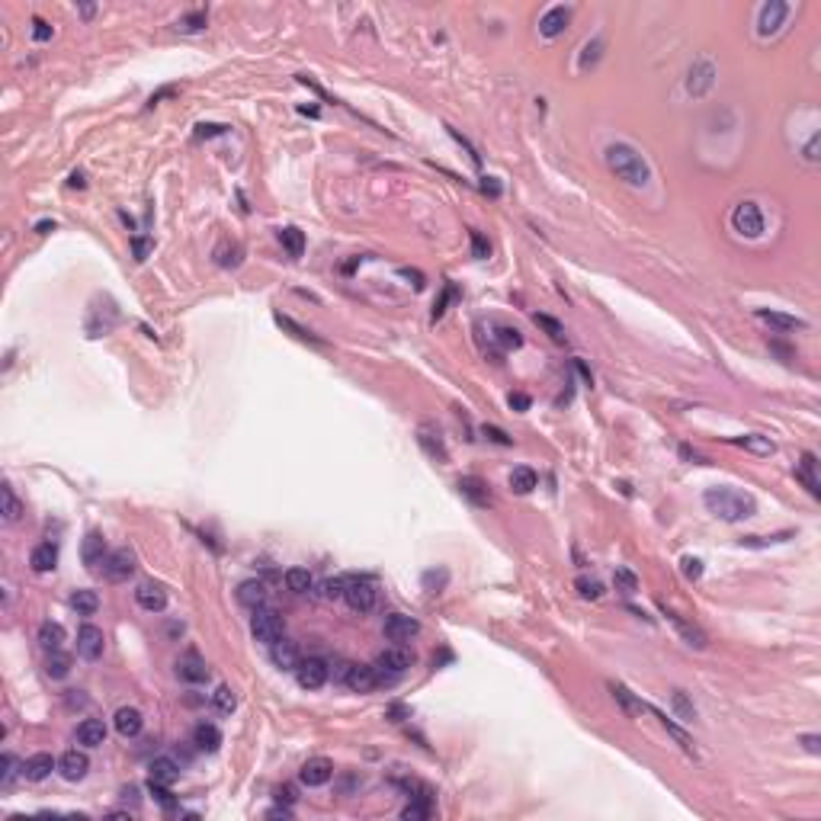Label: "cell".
<instances>
[{
  "instance_id": "cell-54",
  "label": "cell",
  "mask_w": 821,
  "mask_h": 821,
  "mask_svg": "<svg viewBox=\"0 0 821 821\" xmlns=\"http://www.w3.org/2000/svg\"><path fill=\"white\" fill-rule=\"evenodd\" d=\"M789 539V532H783V536H770V539H764V536H747V539H741V546H767V542H783Z\"/></svg>"
},
{
  "instance_id": "cell-20",
  "label": "cell",
  "mask_w": 821,
  "mask_h": 821,
  "mask_svg": "<svg viewBox=\"0 0 821 821\" xmlns=\"http://www.w3.org/2000/svg\"><path fill=\"white\" fill-rule=\"evenodd\" d=\"M568 20H571V10L568 7H552V10H546V13H542L539 32L546 39H556V36H562V32H565Z\"/></svg>"
},
{
  "instance_id": "cell-26",
  "label": "cell",
  "mask_w": 821,
  "mask_h": 821,
  "mask_svg": "<svg viewBox=\"0 0 821 821\" xmlns=\"http://www.w3.org/2000/svg\"><path fill=\"white\" fill-rule=\"evenodd\" d=\"M193 745H196L199 751L215 754V751L221 747V731L215 729L212 722H199V725H196V731H193Z\"/></svg>"
},
{
  "instance_id": "cell-49",
  "label": "cell",
  "mask_w": 821,
  "mask_h": 821,
  "mask_svg": "<svg viewBox=\"0 0 821 821\" xmlns=\"http://www.w3.org/2000/svg\"><path fill=\"white\" fill-rule=\"evenodd\" d=\"M446 581H449V574L443 568L440 571H427V574H424V587H427V591H440Z\"/></svg>"
},
{
  "instance_id": "cell-62",
  "label": "cell",
  "mask_w": 821,
  "mask_h": 821,
  "mask_svg": "<svg viewBox=\"0 0 821 821\" xmlns=\"http://www.w3.org/2000/svg\"><path fill=\"white\" fill-rule=\"evenodd\" d=\"M266 818H292V812H289V808H270V812H266Z\"/></svg>"
},
{
  "instance_id": "cell-63",
  "label": "cell",
  "mask_w": 821,
  "mask_h": 821,
  "mask_svg": "<svg viewBox=\"0 0 821 821\" xmlns=\"http://www.w3.org/2000/svg\"><path fill=\"white\" fill-rule=\"evenodd\" d=\"M145 254H148V241H135V257L145 260Z\"/></svg>"
},
{
  "instance_id": "cell-64",
  "label": "cell",
  "mask_w": 821,
  "mask_h": 821,
  "mask_svg": "<svg viewBox=\"0 0 821 821\" xmlns=\"http://www.w3.org/2000/svg\"><path fill=\"white\" fill-rule=\"evenodd\" d=\"M276 796H280V799H286V802H292V799H296V792H292L289 786H286V789H280V792H276Z\"/></svg>"
},
{
  "instance_id": "cell-51",
  "label": "cell",
  "mask_w": 821,
  "mask_h": 821,
  "mask_svg": "<svg viewBox=\"0 0 821 821\" xmlns=\"http://www.w3.org/2000/svg\"><path fill=\"white\" fill-rule=\"evenodd\" d=\"M481 434H485L488 440H495L497 446H510V443H513V440H510V436L501 430V427H488V424H485V427H481Z\"/></svg>"
},
{
  "instance_id": "cell-1",
  "label": "cell",
  "mask_w": 821,
  "mask_h": 821,
  "mask_svg": "<svg viewBox=\"0 0 821 821\" xmlns=\"http://www.w3.org/2000/svg\"><path fill=\"white\" fill-rule=\"evenodd\" d=\"M603 160H607V167L613 170L619 180L629 183V186L645 190L648 183H651V167H648V160L642 158L632 145H626V142H613V145L603 148Z\"/></svg>"
},
{
  "instance_id": "cell-61",
  "label": "cell",
  "mask_w": 821,
  "mask_h": 821,
  "mask_svg": "<svg viewBox=\"0 0 821 821\" xmlns=\"http://www.w3.org/2000/svg\"><path fill=\"white\" fill-rule=\"evenodd\" d=\"M225 125H199V135H221Z\"/></svg>"
},
{
  "instance_id": "cell-12",
  "label": "cell",
  "mask_w": 821,
  "mask_h": 821,
  "mask_svg": "<svg viewBox=\"0 0 821 821\" xmlns=\"http://www.w3.org/2000/svg\"><path fill=\"white\" fill-rule=\"evenodd\" d=\"M55 767H58V764H55L52 754L39 751V754H32V757H26V761L20 764V776H23V780H29V783H42V780H48V776H52Z\"/></svg>"
},
{
  "instance_id": "cell-30",
  "label": "cell",
  "mask_w": 821,
  "mask_h": 821,
  "mask_svg": "<svg viewBox=\"0 0 821 821\" xmlns=\"http://www.w3.org/2000/svg\"><path fill=\"white\" fill-rule=\"evenodd\" d=\"M0 504H4V507H0L4 520H7V523H16V520H20V513H23V504H20V497L13 495V488H10V485L0 488Z\"/></svg>"
},
{
  "instance_id": "cell-15",
  "label": "cell",
  "mask_w": 821,
  "mask_h": 821,
  "mask_svg": "<svg viewBox=\"0 0 821 821\" xmlns=\"http://www.w3.org/2000/svg\"><path fill=\"white\" fill-rule=\"evenodd\" d=\"M331 776H334V764L327 761V757H312V761H305L302 770H298V780H302L305 786H324V783H331Z\"/></svg>"
},
{
  "instance_id": "cell-47",
  "label": "cell",
  "mask_w": 821,
  "mask_h": 821,
  "mask_svg": "<svg viewBox=\"0 0 821 821\" xmlns=\"http://www.w3.org/2000/svg\"><path fill=\"white\" fill-rule=\"evenodd\" d=\"M148 789H151V796L158 799L164 808H174V796H170V789L164 783H154V780H148Z\"/></svg>"
},
{
  "instance_id": "cell-60",
  "label": "cell",
  "mask_w": 821,
  "mask_h": 821,
  "mask_svg": "<svg viewBox=\"0 0 821 821\" xmlns=\"http://www.w3.org/2000/svg\"><path fill=\"white\" fill-rule=\"evenodd\" d=\"M806 158L808 160H818V138H812V142L806 145Z\"/></svg>"
},
{
  "instance_id": "cell-4",
  "label": "cell",
  "mask_w": 821,
  "mask_h": 821,
  "mask_svg": "<svg viewBox=\"0 0 821 821\" xmlns=\"http://www.w3.org/2000/svg\"><path fill=\"white\" fill-rule=\"evenodd\" d=\"M251 632L254 639L263 642V645H273L282 639V616L270 607H257L251 616Z\"/></svg>"
},
{
  "instance_id": "cell-55",
  "label": "cell",
  "mask_w": 821,
  "mask_h": 821,
  "mask_svg": "<svg viewBox=\"0 0 821 821\" xmlns=\"http://www.w3.org/2000/svg\"><path fill=\"white\" fill-rule=\"evenodd\" d=\"M453 292H456V289H453V286H446V289H443L440 302L434 305V318H443V312H446V305H449V298H453Z\"/></svg>"
},
{
  "instance_id": "cell-18",
  "label": "cell",
  "mask_w": 821,
  "mask_h": 821,
  "mask_svg": "<svg viewBox=\"0 0 821 821\" xmlns=\"http://www.w3.org/2000/svg\"><path fill=\"white\" fill-rule=\"evenodd\" d=\"M177 677L186 680V684H205L209 680V668H205V661L199 654H183L177 661Z\"/></svg>"
},
{
  "instance_id": "cell-22",
  "label": "cell",
  "mask_w": 821,
  "mask_h": 821,
  "mask_svg": "<svg viewBox=\"0 0 821 821\" xmlns=\"http://www.w3.org/2000/svg\"><path fill=\"white\" fill-rule=\"evenodd\" d=\"M796 478L802 481V485L812 491L815 497L821 495V478H818V459L812 456V453H802V462L796 465Z\"/></svg>"
},
{
  "instance_id": "cell-35",
  "label": "cell",
  "mask_w": 821,
  "mask_h": 821,
  "mask_svg": "<svg viewBox=\"0 0 821 821\" xmlns=\"http://www.w3.org/2000/svg\"><path fill=\"white\" fill-rule=\"evenodd\" d=\"M315 584V578L308 574V568H289L286 571V587H289L292 593H308Z\"/></svg>"
},
{
  "instance_id": "cell-52",
  "label": "cell",
  "mask_w": 821,
  "mask_h": 821,
  "mask_svg": "<svg viewBox=\"0 0 821 821\" xmlns=\"http://www.w3.org/2000/svg\"><path fill=\"white\" fill-rule=\"evenodd\" d=\"M32 39H36V42H48V39H52V26L36 16V20H32Z\"/></svg>"
},
{
  "instance_id": "cell-27",
  "label": "cell",
  "mask_w": 821,
  "mask_h": 821,
  "mask_svg": "<svg viewBox=\"0 0 821 821\" xmlns=\"http://www.w3.org/2000/svg\"><path fill=\"white\" fill-rule=\"evenodd\" d=\"M64 626L61 623H52V619H46V623L39 626V645L46 648V651H61V645H64Z\"/></svg>"
},
{
  "instance_id": "cell-56",
  "label": "cell",
  "mask_w": 821,
  "mask_h": 821,
  "mask_svg": "<svg viewBox=\"0 0 821 821\" xmlns=\"http://www.w3.org/2000/svg\"><path fill=\"white\" fill-rule=\"evenodd\" d=\"M510 408H513V410H530V395H523V392H513V395H510Z\"/></svg>"
},
{
  "instance_id": "cell-23",
  "label": "cell",
  "mask_w": 821,
  "mask_h": 821,
  "mask_svg": "<svg viewBox=\"0 0 821 821\" xmlns=\"http://www.w3.org/2000/svg\"><path fill=\"white\" fill-rule=\"evenodd\" d=\"M77 745H84V747L106 745V725L99 722V719H84V722L77 725Z\"/></svg>"
},
{
  "instance_id": "cell-7",
  "label": "cell",
  "mask_w": 821,
  "mask_h": 821,
  "mask_svg": "<svg viewBox=\"0 0 821 821\" xmlns=\"http://www.w3.org/2000/svg\"><path fill=\"white\" fill-rule=\"evenodd\" d=\"M343 600H347V607L350 609H357V613H369V609L375 607V600H379V593H375L373 581L350 578L347 581V587H343Z\"/></svg>"
},
{
  "instance_id": "cell-29",
  "label": "cell",
  "mask_w": 821,
  "mask_h": 821,
  "mask_svg": "<svg viewBox=\"0 0 821 821\" xmlns=\"http://www.w3.org/2000/svg\"><path fill=\"white\" fill-rule=\"evenodd\" d=\"M237 600H241L244 607H251V609L263 607V603H266V587H263V581H244V584L237 587Z\"/></svg>"
},
{
  "instance_id": "cell-43",
  "label": "cell",
  "mask_w": 821,
  "mask_h": 821,
  "mask_svg": "<svg viewBox=\"0 0 821 821\" xmlns=\"http://www.w3.org/2000/svg\"><path fill=\"white\" fill-rule=\"evenodd\" d=\"M495 337H497V343H501L504 350H517L520 343H523V337H520L517 327H497Z\"/></svg>"
},
{
  "instance_id": "cell-8",
  "label": "cell",
  "mask_w": 821,
  "mask_h": 821,
  "mask_svg": "<svg viewBox=\"0 0 821 821\" xmlns=\"http://www.w3.org/2000/svg\"><path fill=\"white\" fill-rule=\"evenodd\" d=\"M327 677H331V668H327L324 658H305L296 668V680L305 690H321L327 684Z\"/></svg>"
},
{
  "instance_id": "cell-11",
  "label": "cell",
  "mask_w": 821,
  "mask_h": 821,
  "mask_svg": "<svg viewBox=\"0 0 821 821\" xmlns=\"http://www.w3.org/2000/svg\"><path fill=\"white\" fill-rule=\"evenodd\" d=\"M103 574H106L109 581H129L132 574H135V556H132L129 549L109 552L106 562H103Z\"/></svg>"
},
{
  "instance_id": "cell-6",
  "label": "cell",
  "mask_w": 821,
  "mask_h": 821,
  "mask_svg": "<svg viewBox=\"0 0 821 821\" xmlns=\"http://www.w3.org/2000/svg\"><path fill=\"white\" fill-rule=\"evenodd\" d=\"M731 225L741 237H761L764 235V215L757 202H738L731 212Z\"/></svg>"
},
{
  "instance_id": "cell-40",
  "label": "cell",
  "mask_w": 821,
  "mask_h": 821,
  "mask_svg": "<svg viewBox=\"0 0 821 821\" xmlns=\"http://www.w3.org/2000/svg\"><path fill=\"white\" fill-rule=\"evenodd\" d=\"M735 443H738V446H747V449H754V453H757V456H770V453H773V449H776V446H773V443H770V440H767V436H757V434L738 436V440H735Z\"/></svg>"
},
{
  "instance_id": "cell-39",
  "label": "cell",
  "mask_w": 821,
  "mask_h": 821,
  "mask_svg": "<svg viewBox=\"0 0 821 821\" xmlns=\"http://www.w3.org/2000/svg\"><path fill=\"white\" fill-rule=\"evenodd\" d=\"M670 703H674V712L680 715V722H693V719H696V709H693V703L687 700L684 690H674V693H670Z\"/></svg>"
},
{
  "instance_id": "cell-9",
  "label": "cell",
  "mask_w": 821,
  "mask_h": 821,
  "mask_svg": "<svg viewBox=\"0 0 821 821\" xmlns=\"http://www.w3.org/2000/svg\"><path fill=\"white\" fill-rule=\"evenodd\" d=\"M786 16H789V7H786L783 0H770V4H764L761 7V16H757V36H776V32L783 29Z\"/></svg>"
},
{
  "instance_id": "cell-2",
  "label": "cell",
  "mask_w": 821,
  "mask_h": 821,
  "mask_svg": "<svg viewBox=\"0 0 821 821\" xmlns=\"http://www.w3.org/2000/svg\"><path fill=\"white\" fill-rule=\"evenodd\" d=\"M703 504H706L709 513H715L725 523H738V520H747L757 513L754 497L745 495V491H735V488H709L703 495Z\"/></svg>"
},
{
  "instance_id": "cell-36",
  "label": "cell",
  "mask_w": 821,
  "mask_h": 821,
  "mask_svg": "<svg viewBox=\"0 0 821 821\" xmlns=\"http://www.w3.org/2000/svg\"><path fill=\"white\" fill-rule=\"evenodd\" d=\"M668 619H670V623H674L680 632H684V639L690 642L693 648H706V635H703V632L696 629V626H690V623H687V619H680V616H677V613H670V609H668Z\"/></svg>"
},
{
  "instance_id": "cell-14",
  "label": "cell",
  "mask_w": 821,
  "mask_h": 821,
  "mask_svg": "<svg viewBox=\"0 0 821 821\" xmlns=\"http://www.w3.org/2000/svg\"><path fill=\"white\" fill-rule=\"evenodd\" d=\"M87 770H90V757H87L84 751H64L58 761V773L68 780V783H77V780H84Z\"/></svg>"
},
{
  "instance_id": "cell-58",
  "label": "cell",
  "mask_w": 821,
  "mask_h": 821,
  "mask_svg": "<svg viewBox=\"0 0 821 821\" xmlns=\"http://www.w3.org/2000/svg\"><path fill=\"white\" fill-rule=\"evenodd\" d=\"M471 247H475V257H488V244L481 235H471Z\"/></svg>"
},
{
  "instance_id": "cell-42",
  "label": "cell",
  "mask_w": 821,
  "mask_h": 821,
  "mask_svg": "<svg viewBox=\"0 0 821 821\" xmlns=\"http://www.w3.org/2000/svg\"><path fill=\"white\" fill-rule=\"evenodd\" d=\"M574 587H578V593L584 597V600H600V597H603V584H600V581L584 578V574L574 581Z\"/></svg>"
},
{
  "instance_id": "cell-28",
  "label": "cell",
  "mask_w": 821,
  "mask_h": 821,
  "mask_svg": "<svg viewBox=\"0 0 821 821\" xmlns=\"http://www.w3.org/2000/svg\"><path fill=\"white\" fill-rule=\"evenodd\" d=\"M29 565H32V571H39V574L52 571L55 565H58V549H55L52 542H42V546H36V549H32V556H29Z\"/></svg>"
},
{
  "instance_id": "cell-5",
  "label": "cell",
  "mask_w": 821,
  "mask_h": 821,
  "mask_svg": "<svg viewBox=\"0 0 821 821\" xmlns=\"http://www.w3.org/2000/svg\"><path fill=\"white\" fill-rule=\"evenodd\" d=\"M382 635H385L388 642H395V645H404V642H410V639H418L420 635V623L414 619V616L388 613L385 619H382Z\"/></svg>"
},
{
  "instance_id": "cell-10",
  "label": "cell",
  "mask_w": 821,
  "mask_h": 821,
  "mask_svg": "<svg viewBox=\"0 0 821 821\" xmlns=\"http://www.w3.org/2000/svg\"><path fill=\"white\" fill-rule=\"evenodd\" d=\"M103 645H106V635H103V629L93 623H84L81 629H77V654L81 658H87V661H97L99 654H103Z\"/></svg>"
},
{
  "instance_id": "cell-31",
  "label": "cell",
  "mask_w": 821,
  "mask_h": 821,
  "mask_svg": "<svg viewBox=\"0 0 821 821\" xmlns=\"http://www.w3.org/2000/svg\"><path fill=\"white\" fill-rule=\"evenodd\" d=\"M536 485H539V478H536V471L526 469V465H520V469L510 471V488H513L517 495H530Z\"/></svg>"
},
{
  "instance_id": "cell-33",
  "label": "cell",
  "mask_w": 821,
  "mask_h": 821,
  "mask_svg": "<svg viewBox=\"0 0 821 821\" xmlns=\"http://www.w3.org/2000/svg\"><path fill=\"white\" fill-rule=\"evenodd\" d=\"M71 607L77 609V616H93L99 609L97 591H74L71 593Z\"/></svg>"
},
{
  "instance_id": "cell-57",
  "label": "cell",
  "mask_w": 821,
  "mask_h": 821,
  "mask_svg": "<svg viewBox=\"0 0 821 821\" xmlns=\"http://www.w3.org/2000/svg\"><path fill=\"white\" fill-rule=\"evenodd\" d=\"M802 745L808 754H821V738L818 735H802Z\"/></svg>"
},
{
  "instance_id": "cell-17",
  "label": "cell",
  "mask_w": 821,
  "mask_h": 821,
  "mask_svg": "<svg viewBox=\"0 0 821 821\" xmlns=\"http://www.w3.org/2000/svg\"><path fill=\"white\" fill-rule=\"evenodd\" d=\"M106 556H109V549H106L103 532H87L84 546H81V558H84L87 568H99V565L106 562Z\"/></svg>"
},
{
  "instance_id": "cell-44",
  "label": "cell",
  "mask_w": 821,
  "mask_h": 821,
  "mask_svg": "<svg viewBox=\"0 0 821 821\" xmlns=\"http://www.w3.org/2000/svg\"><path fill=\"white\" fill-rule=\"evenodd\" d=\"M532 321H536V324H539V327H546V331H549V337H552V340H558V343L565 340V327L558 324L556 318H549V315H532Z\"/></svg>"
},
{
  "instance_id": "cell-45",
  "label": "cell",
  "mask_w": 821,
  "mask_h": 821,
  "mask_svg": "<svg viewBox=\"0 0 821 821\" xmlns=\"http://www.w3.org/2000/svg\"><path fill=\"white\" fill-rule=\"evenodd\" d=\"M401 818L404 821H424V818H430V806H427V799H424V802H410V806H404L401 808Z\"/></svg>"
},
{
  "instance_id": "cell-53",
  "label": "cell",
  "mask_w": 821,
  "mask_h": 821,
  "mask_svg": "<svg viewBox=\"0 0 821 821\" xmlns=\"http://www.w3.org/2000/svg\"><path fill=\"white\" fill-rule=\"evenodd\" d=\"M684 574L690 581L700 578V574H703V562H700V558H684Z\"/></svg>"
},
{
  "instance_id": "cell-48",
  "label": "cell",
  "mask_w": 821,
  "mask_h": 821,
  "mask_svg": "<svg viewBox=\"0 0 821 821\" xmlns=\"http://www.w3.org/2000/svg\"><path fill=\"white\" fill-rule=\"evenodd\" d=\"M343 587H347V581L331 578V581H324V584H321V593H324L327 600H337V597H343Z\"/></svg>"
},
{
  "instance_id": "cell-13",
  "label": "cell",
  "mask_w": 821,
  "mask_h": 821,
  "mask_svg": "<svg viewBox=\"0 0 821 821\" xmlns=\"http://www.w3.org/2000/svg\"><path fill=\"white\" fill-rule=\"evenodd\" d=\"M343 684L350 687L353 693H373L379 687V677H375L373 664H350L347 674H343Z\"/></svg>"
},
{
  "instance_id": "cell-19",
  "label": "cell",
  "mask_w": 821,
  "mask_h": 821,
  "mask_svg": "<svg viewBox=\"0 0 821 821\" xmlns=\"http://www.w3.org/2000/svg\"><path fill=\"white\" fill-rule=\"evenodd\" d=\"M113 725L122 738H135L138 731H142V725H145V715L138 712L135 706H122V709H116Z\"/></svg>"
},
{
  "instance_id": "cell-38",
  "label": "cell",
  "mask_w": 821,
  "mask_h": 821,
  "mask_svg": "<svg viewBox=\"0 0 821 821\" xmlns=\"http://www.w3.org/2000/svg\"><path fill=\"white\" fill-rule=\"evenodd\" d=\"M280 241H282V247H286L292 257H302V254H305V235L298 228H282L280 231Z\"/></svg>"
},
{
  "instance_id": "cell-59",
  "label": "cell",
  "mask_w": 821,
  "mask_h": 821,
  "mask_svg": "<svg viewBox=\"0 0 821 821\" xmlns=\"http://www.w3.org/2000/svg\"><path fill=\"white\" fill-rule=\"evenodd\" d=\"M13 757L10 754H4V786H10V780H13Z\"/></svg>"
},
{
  "instance_id": "cell-37",
  "label": "cell",
  "mask_w": 821,
  "mask_h": 821,
  "mask_svg": "<svg viewBox=\"0 0 821 821\" xmlns=\"http://www.w3.org/2000/svg\"><path fill=\"white\" fill-rule=\"evenodd\" d=\"M420 443H424V449L430 453V456H436L440 462H446V446H443L440 434H434L430 427H420Z\"/></svg>"
},
{
  "instance_id": "cell-32",
  "label": "cell",
  "mask_w": 821,
  "mask_h": 821,
  "mask_svg": "<svg viewBox=\"0 0 821 821\" xmlns=\"http://www.w3.org/2000/svg\"><path fill=\"white\" fill-rule=\"evenodd\" d=\"M459 491H462L471 504H478V507H488V504H491V495H488V488L481 485L478 478H462L459 481Z\"/></svg>"
},
{
  "instance_id": "cell-46",
  "label": "cell",
  "mask_w": 821,
  "mask_h": 821,
  "mask_svg": "<svg viewBox=\"0 0 821 821\" xmlns=\"http://www.w3.org/2000/svg\"><path fill=\"white\" fill-rule=\"evenodd\" d=\"M613 578H616V587H623L626 593H635V591H639V581H635V574H632V571L616 568Z\"/></svg>"
},
{
  "instance_id": "cell-50",
  "label": "cell",
  "mask_w": 821,
  "mask_h": 821,
  "mask_svg": "<svg viewBox=\"0 0 821 821\" xmlns=\"http://www.w3.org/2000/svg\"><path fill=\"white\" fill-rule=\"evenodd\" d=\"M205 26V13L199 10V13H193V16H183L180 20V29L183 32H196V29H202Z\"/></svg>"
},
{
  "instance_id": "cell-21",
  "label": "cell",
  "mask_w": 821,
  "mask_h": 821,
  "mask_svg": "<svg viewBox=\"0 0 821 821\" xmlns=\"http://www.w3.org/2000/svg\"><path fill=\"white\" fill-rule=\"evenodd\" d=\"M757 321L770 324L773 331H806V321L796 318V315H783V312H770V308H757Z\"/></svg>"
},
{
  "instance_id": "cell-34",
  "label": "cell",
  "mask_w": 821,
  "mask_h": 821,
  "mask_svg": "<svg viewBox=\"0 0 821 821\" xmlns=\"http://www.w3.org/2000/svg\"><path fill=\"white\" fill-rule=\"evenodd\" d=\"M46 674L52 680H64L71 674V658L64 651H48V661H46Z\"/></svg>"
},
{
  "instance_id": "cell-24",
  "label": "cell",
  "mask_w": 821,
  "mask_h": 821,
  "mask_svg": "<svg viewBox=\"0 0 821 821\" xmlns=\"http://www.w3.org/2000/svg\"><path fill=\"white\" fill-rule=\"evenodd\" d=\"M270 658H273V664L280 670H296L298 668V648L292 645V642H286V639H280V642H273L270 645Z\"/></svg>"
},
{
  "instance_id": "cell-3",
  "label": "cell",
  "mask_w": 821,
  "mask_h": 821,
  "mask_svg": "<svg viewBox=\"0 0 821 821\" xmlns=\"http://www.w3.org/2000/svg\"><path fill=\"white\" fill-rule=\"evenodd\" d=\"M414 664V654L408 651L404 645H392L385 648V651L375 658V677H379V684H395L401 674H408V668Z\"/></svg>"
},
{
  "instance_id": "cell-25",
  "label": "cell",
  "mask_w": 821,
  "mask_h": 821,
  "mask_svg": "<svg viewBox=\"0 0 821 821\" xmlns=\"http://www.w3.org/2000/svg\"><path fill=\"white\" fill-rule=\"evenodd\" d=\"M148 770H151V780H154V783L174 786L177 780H180V764H177L174 757H154Z\"/></svg>"
},
{
  "instance_id": "cell-41",
  "label": "cell",
  "mask_w": 821,
  "mask_h": 821,
  "mask_svg": "<svg viewBox=\"0 0 821 821\" xmlns=\"http://www.w3.org/2000/svg\"><path fill=\"white\" fill-rule=\"evenodd\" d=\"M212 706L219 709V712H235V706H237V696L231 693V687H219V690L212 693Z\"/></svg>"
},
{
  "instance_id": "cell-16",
  "label": "cell",
  "mask_w": 821,
  "mask_h": 821,
  "mask_svg": "<svg viewBox=\"0 0 821 821\" xmlns=\"http://www.w3.org/2000/svg\"><path fill=\"white\" fill-rule=\"evenodd\" d=\"M135 603L145 613H164L167 609V593H164V587L160 584H138L135 587Z\"/></svg>"
}]
</instances>
